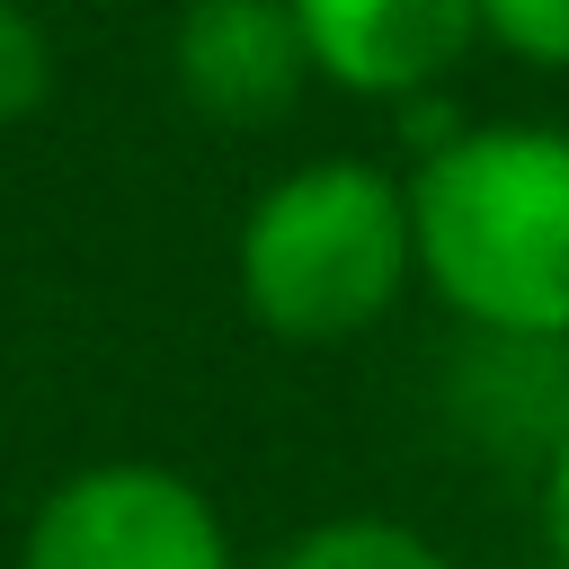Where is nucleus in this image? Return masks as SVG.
Returning <instances> with one entry per match:
<instances>
[{
    "instance_id": "4",
    "label": "nucleus",
    "mask_w": 569,
    "mask_h": 569,
    "mask_svg": "<svg viewBox=\"0 0 569 569\" xmlns=\"http://www.w3.org/2000/svg\"><path fill=\"white\" fill-rule=\"evenodd\" d=\"M293 36L311 53V80L365 107H418L436 98L462 53L480 44L471 0H284Z\"/></svg>"
},
{
    "instance_id": "6",
    "label": "nucleus",
    "mask_w": 569,
    "mask_h": 569,
    "mask_svg": "<svg viewBox=\"0 0 569 569\" xmlns=\"http://www.w3.org/2000/svg\"><path fill=\"white\" fill-rule=\"evenodd\" d=\"M276 569H453L445 542H427L409 516H382V507H338V516H311Z\"/></svg>"
},
{
    "instance_id": "1",
    "label": "nucleus",
    "mask_w": 569,
    "mask_h": 569,
    "mask_svg": "<svg viewBox=\"0 0 569 569\" xmlns=\"http://www.w3.org/2000/svg\"><path fill=\"white\" fill-rule=\"evenodd\" d=\"M400 178L418 284L489 347H569V124H453Z\"/></svg>"
},
{
    "instance_id": "9",
    "label": "nucleus",
    "mask_w": 569,
    "mask_h": 569,
    "mask_svg": "<svg viewBox=\"0 0 569 569\" xmlns=\"http://www.w3.org/2000/svg\"><path fill=\"white\" fill-rule=\"evenodd\" d=\"M533 533H542V560L569 569V427H560L551 453H542V480H533Z\"/></svg>"
},
{
    "instance_id": "7",
    "label": "nucleus",
    "mask_w": 569,
    "mask_h": 569,
    "mask_svg": "<svg viewBox=\"0 0 569 569\" xmlns=\"http://www.w3.org/2000/svg\"><path fill=\"white\" fill-rule=\"evenodd\" d=\"M62 89V44L27 0H0V133L36 124Z\"/></svg>"
},
{
    "instance_id": "2",
    "label": "nucleus",
    "mask_w": 569,
    "mask_h": 569,
    "mask_svg": "<svg viewBox=\"0 0 569 569\" xmlns=\"http://www.w3.org/2000/svg\"><path fill=\"white\" fill-rule=\"evenodd\" d=\"M418 284L409 178L365 151H311L267 178L231 231V293L284 347H347Z\"/></svg>"
},
{
    "instance_id": "5",
    "label": "nucleus",
    "mask_w": 569,
    "mask_h": 569,
    "mask_svg": "<svg viewBox=\"0 0 569 569\" xmlns=\"http://www.w3.org/2000/svg\"><path fill=\"white\" fill-rule=\"evenodd\" d=\"M169 89L213 133H267L302 107L311 53L284 0H178L169 18Z\"/></svg>"
},
{
    "instance_id": "8",
    "label": "nucleus",
    "mask_w": 569,
    "mask_h": 569,
    "mask_svg": "<svg viewBox=\"0 0 569 569\" xmlns=\"http://www.w3.org/2000/svg\"><path fill=\"white\" fill-rule=\"evenodd\" d=\"M480 9V44L507 53L516 71L560 80L569 71V0H471Z\"/></svg>"
},
{
    "instance_id": "3",
    "label": "nucleus",
    "mask_w": 569,
    "mask_h": 569,
    "mask_svg": "<svg viewBox=\"0 0 569 569\" xmlns=\"http://www.w3.org/2000/svg\"><path fill=\"white\" fill-rule=\"evenodd\" d=\"M18 569H231V525L178 462H71L18 533Z\"/></svg>"
}]
</instances>
